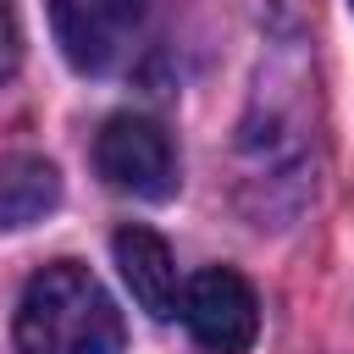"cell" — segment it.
Listing matches in <instances>:
<instances>
[{
	"instance_id": "cell-1",
	"label": "cell",
	"mask_w": 354,
	"mask_h": 354,
	"mask_svg": "<svg viewBox=\"0 0 354 354\" xmlns=\"http://www.w3.org/2000/svg\"><path fill=\"white\" fill-rule=\"evenodd\" d=\"M22 354H122V310L77 260H55L28 277L17 299Z\"/></svg>"
},
{
	"instance_id": "cell-2",
	"label": "cell",
	"mask_w": 354,
	"mask_h": 354,
	"mask_svg": "<svg viewBox=\"0 0 354 354\" xmlns=\"http://www.w3.org/2000/svg\"><path fill=\"white\" fill-rule=\"evenodd\" d=\"M94 166L116 194H133V199H171L177 194V149H171L166 127L149 116H133V111H122L100 127Z\"/></svg>"
},
{
	"instance_id": "cell-3",
	"label": "cell",
	"mask_w": 354,
	"mask_h": 354,
	"mask_svg": "<svg viewBox=\"0 0 354 354\" xmlns=\"http://www.w3.org/2000/svg\"><path fill=\"white\" fill-rule=\"evenodd\" d=\"M183 321L210 354H243L260 332V299L232 266H205L183 282Z\"/></svg>"
},
{
	"instance_id": "cell-4",
	"label": "cell",
	"mask_w": 354,
	"mask_h": 354,
	"mask_svg": "<svg viewBox=\"0 0 354 354\" xmlns=\"http://www.w3.org/2000/svg\"><path fill=\"white\" fill-rule=\"evenodd\" d=\"M144 22V0H50V28L77 72H111Z\"/></svg>"
},
{
	"instance_id": "cell-5",
	"label": "cell",
	"mask_w": 354,
	"mask_h": 354,
	"mask_svg": "<svg viewBox=\"0 0 354 354\" xmlns=\"http://www.w3.org/2000/svg\"><path fill=\"white\" fill-rule=\"evenodd\" d=\"M111 254H116V271L133 293V304L149 315V321H171L183 315V277H177V260L166 249L160 232L149 227H122L111 238Z\"/></svg>"
},
{
	"instance_id": "cell-6",
	"label": "cell",
	"mask_w": 354,
	"mask_h": 354,
	"mask_svg": "<svg viewBox=\"0 0 354 354\" xmlns=\"http://www.w3.org/2000/svg\"><path fill=\"white\" fill-rule=\"evenodd\" d=\"M61 205V171L44 155H0V232L33 227Z\"/></svg>"
},
{
	"instance_id": "cell-7",
	"label": "cell",
	"mask_w": 354,
	"mask_h": 354,
	"mask_svg": "<svg viewBox=\"0 0 354 354\" xmlns=\"http://www.w3.org/2000/svg\"><path fill=\"white\" fill-rule=\"evenodd\" d=\"M17 61H22V28H17V6H11V0H0V83L17 72Z\"/></svg>"
},
{
	"instance_id": "cell-8",
	"label": "cell",
	"mask_w": 354,
	"mask_h": 354,
	"mask_svg": "<svg viewBox=\"0 0 354 354\" xmlns=\"http://www.w3.org/2000/svg\"><path fill=\"white\" fill-rule=\"evenodd\" d=\"M348 6H354V0H348Z\"/></svg>"
}]
</instances>
